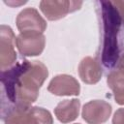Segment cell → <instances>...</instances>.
<instances>
[{
	"mask_svg": "<svg viewBox=\"0 0 124 124\" xmlns=\"http://www.w3.org/2000/svg\"><path fill=\"white\" fill-rule=\"evenodd\" d=\"M48 76L47 68L40 61L22 60L1 71V106L20 104L31 106Z\"/></svg>",
	"mask_w": 124,
	"mask_h": 124,
	"instance_id": "1",
	"label": "cell"
},
{
	"mask_svg": "<svg viewBox=\"0 0 124 124\" xmlns=\"http://www.w3.org/2000/svg\"><path fill=\"white\" fill-rule=\"evenodd\" d=\"M102 26L99 58L103 66L112 69L124 50V1L97 2Z\"/></svg>",
	"mask_w": 124,
	"mask_h": 124,
	"instance_id": "2",
	"label": "cell"
},
{
	"mask_svg": "<svg viewBox=\"0 0 124 124\" xmlns=\"http://www.w3.org/2000/svg\"><path fill=\"white\" fill-rule=\"evenodd\" d=\"M16 37L10 26L0 27V69L7 70L16 64V53L15 50Z\"/></svg>",
	"mask_w": 124,
	"mask_h": 124,
	"instance_id": "3",
	"label": "cell"
},
{
	"mask_svg": "<svg viewBox=\"0 0 124 124\" xmlns=\"http://www.w3.org/2000/svg\"><path fill=\"white\" fill-rule=\"evenodd\" d=\"M16 45L18 51L23 56H36L43 52L46 38L43 33L23 32L16 36Z\"/></svg>",
	"mask_w": 124,
	"mask_h": 124,
	"instance_id": "4",
	"label": "cell"
},
{
	"mask_svg": "<svg viewBox=\"0 0 124 124\" xmlns=\"http://www.w3.org/2000/svg\"><path fill=\"white\" fill-rule=\"evenodd\" d=\"M82 5L81 1H41L40 9L48 20H57L66 16L69 13L75 12Z\"/></svg>",
	"mask_w": 124,
	"mask_h": 124,
	"instance_id": "5",
	"label": "cell"
},
{
	"mask_svg": "<svg viewBox=\"0 0 124 124\" xmlns=\"http://www.w3.org/2000/svg\"><path fill=\"white\" fill-rule=\"evenodd\" d=\"M111 106L103 100H93L83 106L81 116L88 124H102L111 113Z\"/></svg>",
	"mask_w": 124,
	"mask_h": 124,
	"instance_id": "6",
	"label": "cell"
},
{
	"mask_svg": "<svg viewBox=\"0 0 124 124\" xmlns=\"http://www.w3.org/2000/svg\"><path fill=\"white\" fill-rule=\"evenodd\" d=\"M16 26L20 33L38 32L43 33L46 28V20L34 8L22 10L16 17Z\"/></svg>",
	"mask_w": 124,
	"mask_h": 124,
	"instance_id": "7",
	"label": "cell"
},
{
	"mask_svg": "<svg viewBox=\"0 0 124 124\" xmlns=\"http://www.w3.org/2000/svg\"><path fill=\"white\" fill-rule=\"evenodd\" d=\"M47 90L56 96H78L80 91V86L74 77L58 75L49 81Z\"/></svg>",
	"mask_w": 124,
	"mask_h": 124,
	"instance_id": "8",
	"label": "cell"
},
{
	"mask_svg": "<svg viewBox=\"0 0 124 124\" xmlns=\"http://www.w3.org/2000/svg\"><path fill=\"white\" fill-rule=\"evenodd\" d=\"M78 74L83 82L95 84L101 79L103 72L100 63L96 59L87 56L80 61L78 65Z\"/></svg>",
	"mask_w": 124,
	"mask_h": 124,
	"instance_id": "9",
	"label": "cell"
},
{
	"mask_svg": "<svg viewBox=\"0 0 124 124\" xmlns=\"http://www.w3.org/2000/svg\"><path fill=\"white\" fill-rule=\"evenodd\" d=\"M80 102L78 99L64 100L56 106L54 113L56 118L62 123H69L77 119L79 112Z\"/></svg>",
	"mask_w": 124,
	"mask_h": 124,
	"instance_id": "10",
	"label": "cell"
},
{
	"mask_svg": "<svg viewBox=\"0 0 124 124\" xmlns=\"http://www.w3.org/2000/svg\"><path fill=\"white\" fill-rule=\"evenodd\" d=\"M107 82L113 93L114 100L119 105H124V74L117 71H112L108 74Z\"/></svg>",
	"mask_w": 124,
	"mask_h": 124,
	"instance_id": "11",
	"label": "cell"
},
{
	"mask_svg": "<svg viewBox=\"0 0 124 124\" xmlns=\"http://www.w3.org/2000/svg\"><path fill=\"white\" fill-rule=\"evenodd\" d=\"M21 124H53V119L48 110L39 107H31Z\"/></svg>",
	"mask_w": 124,
	"mask_h": 124,
	"instance_id": "12",
	"label": "cell"
},
{
	"mask_svg": "<svg viewBox=\"0 0 124 124\" xmlns=\"http://www.w3.org/2000/svg\"><path fill=\"white\" fill-rule=\"evenodd\" d=\"M112 124H124V108H118L112 118Z\"/></svg>",
	"mask_w": 124,
	"mask_h": 124,
	"instance_id": "13",
	"label": "cell"
},
{
	"mask_svg": "<svg viewBox=\"0 0 124 124\" xmlns=\"http://www.w3.org/2000/svg\"><path fill=\"white\" fill-rule=\"evenodd\" d=\"M116 67H117V70L119 72H121L122 74H124V52L122 53V55L120 56L117 64H116Z\"/></svg>",
	"mask_w": 124,
	"mask_h": 124,
	"instance_id": "14",
	"label": "cell"
},
{
	"mask_svg": "<svg viewBox=\"0 0 124 124\" xmlns=\"http://www.w3.org/2000/svg\"><path fill=\"white\" fill-rule=\"evenodd\" d=\"M76 124H78V123H76Z\"/></svg>",
	"mask_w": 124,
	"mask_h": 124,
	"instance_id": "15",
	"label": "cell"
}]
</instances>
